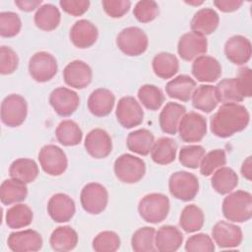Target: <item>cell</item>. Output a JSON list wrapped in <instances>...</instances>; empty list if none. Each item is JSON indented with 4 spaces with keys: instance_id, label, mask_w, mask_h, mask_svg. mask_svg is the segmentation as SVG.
<instances>
[{
    "instance_id": "obj_1",
    "label": "cell",
    "mask_w": 252,
    "mask_h": 252,
    "mask_svg": "<svg viewBox=\"0 0 252 252\" xmlns=\"http://www.w3.org/2000/svg\"><path fill=\"white\" fill-rule=\"evenodd\" d=\"M250 114L240 103H222L210 119L211 132L219 138H228L243 131L249 124Z\"/></svg>"
},
{
    "instance_id": "obj_2",
    "label": "cell",
    "mask_w": 252,
    "mask_h": 252,
    "mask_svg": "<svg viewBox=\"0 0 252 252\" xmlns=\"http://www.w3.org/2000/svg\"><path fill=\"white\" fill-rule=\"evenodd\" d=\"M223 217L232 222H244L252 217V195L244 190H236L226 194L222 201Z\"/></svg>"
},
{
    "instance_id": "obj_3",
    "label": "cell",
    "mask_w": 252,
    "mask_h": 252,
    "mask_svg": "<svg viewBox=\"0 0 252 252\" xmlns=\"http://www.w3.org/2000/svg\"><path fill=\"white\" fill-rule=\"evenodd\" d=\"M170 209L169 199L161 193H150L139 202L140 217L149 223H158L166 219Z\"/></svg>"
},
{
    "instance_id": "obj_4",
    "label": "cell",
    "mask_w": 252,
    "mask_h": 252,
    "mask_svg": "<svg viewBox=\"0 0 252 252\" xmlns=\"http://www.w3.org/2000/svg\"><path fill=\"white\" fill-rule=\"evenodd\" d=\"M114 174L123 183L133 184L139 182L146 173L145 161L133 155L123 154L114 161Z\"/></svg>"
},
{
    "instance_id": "obj_5",
    "label": "cell",
    "mask_w": 252,
    "mask_h": 252,
    "mask_svg": "<svg viewBox=\"0 0 252 252\" xmlns=\"http://www.w3.org/2000/svg\"><path fill=\"white\" fill-rule=\"evenodd\" d=\"M168 190L175 199L189 202L198 194L199 180L191 172L175 171L169 176Z\"/></svg>"
},
{
    "instance_id": "obj_6",
    "label": "cell",
    "mask_w": 252,
    "mask_h": 252,
    "mask_svg": "<svg viewBox=\"0 0 252 252\" xmlns=\"http://www.w3.org/2000/svg\"><path fill=\"white\" fill-rule=\"evenodd\" d=\"M116 44L125 55L139 56L148 49L149 38L142 29L138 27H128L118 33Z\"/></svg>"
},
{
    "instance_id": "obj_7",
    "label": "cell",
    "mask_w": 252,
    "mask_h": 252,
    "mask_svg": "<svg viewBox=\"0 0 252 252\" xmlns=\"http://www.w3.org/2000/svg\"><path fill=\"white\" fill-rule=\"evenodd\" d=\"M1 121L8 127L22 125L28 115V103L24 96L11 94L5 96L1 102Z\"/></svg>"
},
{
    "instance_id": "obj_8",
    "label": "cell",
    "mask_w": 252,
    "mask_h": 252,
    "mask_svg": "<svg viewBox=\"0 0 252 252\" xmlns=\"http://www.w3.org/2000/svg\"><path fill=\"white\" fill-rule=\"evenodd\" d=\"M82 208L91 215H99L108 204L107 189L100 183L90 182L86 184L80 194Z\"/></svg>"
},
{
    "instance_id": "obj_9",
    "label": "cell",
    "mask_w": 252,
    "mask_h": 252,
    "mask_svg": "<svg viewBox=\"0 0 252 252\" xmlns=\"http://www.w3.org/2000/svg\"><path fill=\"white\" fill-rule=\"evenodd\" d=\"M38 161L42 170L51 176L63 174L68 167V159L64 151L56 145L43 146L38 153Z\"/></svg>"
},
{
    "instance_id": "obj_10",
    "label": "cell",
    "mask_w": 252,
    "mask_h": 252,
    "mask_svg": "<svg viewBox=\"0 0 252 252\" xmlns=\"http://www.w3.org/2000/svg\"><path fill=\"white\" fill-rule=\"evenodd\" d=\"M29 73L38 83L50 81L58 71L55 57L46 51L35 52L29 60Z\"/></svg>"
},
{
    "instance_id": "obj_11",
    "label": "cell",
    "mask_w": 252,
    "mask_h": 252,
    "mask_svg": "<svg viewBox=\"0 0 252 252\" xmlns=\"http://www.w3.org/2000/svg\"><path fill=\"white\" fill-rule=\"evenodd\" d=\"M115 115L118 123L126 129L139 126L144 120V110L140 102L130 95L123 96L118 100Z\"/></svg>"
},
{
    "instance_id": "obj_12",
    "label": "cell",
    "mask_w": 252,
    "mask_h": 252,
    "mask_svg": "<svg viewBox=\"0 0 252 252\" xmlns=\"http://www.w3.org/2000/svg\"><path fill=\"white\" fill-rule=\"evenodd\" d=\"M177 132L186 143L200 142L207 134V120L200 113L186 112L180 120Z\"/></svg>"
},
{
    "instance_id": "obj_13",
    "label": "cell",
    "mask_w": 252,
    "mask_h": 252,
    "mask_svg": "<svg viewBox=\"0 0 252 252\" xmlns=\"http://www.w3.org/2000/svg\"><path fill=\"white\" fill-rule=\"evenodd\" d=\"M49 103L58 115L68 117L78 109L80 97L75 91L65 87H59L50 93Z\"/></svg>"
},
{
    "instance_id": "obj_14",
    "label": "cell",
    "mask_w": 252,
    "mask_h": 252,
    "mask_svg": "<svg viewBox=\"0 0 252 252\" xmlns=\"http://www.w3.org/2000/svg\"><path fill=\"white\" fill-rule=\"evenodd\" d=\"M208 50V40L206 36L189 32L184 33L178 40L177 52L181 59L185 61H192L199 56L205 55Z\"/></svg>"
},
{
    "instance_id": "obj_15",
    "label": "cell",
    "mask_w": 252,
    "mask_h": 252,
    "mask_svg": "<svg viewBox=\"0 0 252 252\" xmlns=\"http://www.w3.org/2000/svg\"><path fill=\"white\" fill-rule=\"evenodd\" d=\"M8 247L13 252H34L41 249L43 240L34 229H24L11 232L7 239Z\"/></svg>"
},
{
    "instance_id": "obj_16",
    "label": "cell",
    "mask_w": 252,
    "mask_h": 252,
    "mask_svg": "<svg viewBox=\"0 0 252 252\" xmlns=\"http://www.w3.org/2000/svg\"><path fill=\"white\" fill-rule=\"evenodd\" d=\"M212 236L220 248H235L241 244L243 239L241 228L225 220H220L213 226Z\"/></svg>"
},
{
    "instance_id": "obj_17",
    "label": "cell",
    "mask_w": 252,
    "mask_h": 252,
    "mask_svg": "<svg viewBox=\"0 0 252 252\" xmlns=\"http://www.w3.org/2000/svg\"><path fill=\"white\" fill-rule=\"evenodd\" d=\"M84 146L92 158H105L112 151V140L105 130L94 128L87 134Z\"/></svg>"
},
{
    "instance_id": "obj_18",
    "label": "cell",
    "mask_w": 252,
    "mask_h": 252,
    "mask_svg": "<svg viewBox=\"0 0 252 252\" xmlns=\"http://www.w3.org/2000/svg\"><path fill=\"white\" fill-rule=\"evenodd\" d=\"M63 79L67 86L74 89H85L93 79L92 68L82 60H74L63 70Z\"/></svg>"
},
{
    "instance_id": "obj_19",
    "label": "cell",
    "mask_w": 252,
    "mask_h": 252,
    "mask_svg": "<svg viewBox=\"0 0 252 252\" xmlns=\"http://www.w3.org/2000/svg\"><path fill=\"white\" fill-rule=\"evenodd\" d=\"M75 212V202L67 194L56 193L48 200L47 213L55 222L69 221L74 217Z\"/></svg>"
},
{
    "instance_id": "obj_20",
    "label": "cell",
    "mask_w": 252,
    "mask_h": 252,
    "mask_svg": "<svg viewBox=\"0 0 252 252\" xmlns=\"http://www.w3.org/2000/svg\"><path fill=\"white\" fill-rule=\"evenodd\" d=\"M69 37L76 47L80 49L89 48L95 43L98 37V30L91 21L82 19L72 26Z\"/></svg>"
},
{
    "instance_id": "obj_21",
    "label": "cell",
    "mask_w": 252,
    "mask_h": 252,
    "mask_svg": "<svg viewBox=\"0 0 252 252\" xmlns=\"http://www.w3.org/2000/svg\"><path fill=\"white\" fill-rule=\"evenodd\" d=\"M192 75L202 83H214L221 75V65L213 56L202 55L192 63Z\"/></svg>"
},
{
    "instance_id": "obj_22",
    "label": "cell",
    "mask_w": 252,
    "mask_h": 252,
    "mask_svg": "<svg viewBox=\"0 0 252 252\" xmlns=\"http://www.w3.org/2000/svg\"><path fill=\"white\" fill-rule=\"evenodd\" d=\"M251 42L243 35H232L224 43V54L235 65H244L247 63L251 58Z\"/></svg>"
},
{
    "instance_id": "obj_23",
    "label": "cell",
    "mask_w": 252,
    "mask_h": 252,
    "mask_svg": "<svg viewBox=\"0 0 252 252\" xmlns=\"http://www.w3.org/2000/svg\"><path fill=\"white\" fill-rule=\"evenodd\" d=\"M115 104V95L105 88H98L92 92L88 98V109L96 117L107 116Z\"/></svg>"
},
{
    "instance_id": "obj_24",
    "label": "cell",
    "mask_w": 252,
    "mask_h": 252,
    "mask_svg": "<svg viewBox=\"0 0 252 252\" xmlns=\"http://www.w3.org/2000/svg\"><path fill=\"white\" fill-rule=\"evenodd\" d=\"M186 113V107L180 103L169 101L161 109L158 117L160 129L163 133L175 135L181 118Z\"/></svg>"
},
{
    "instance_id": "obj_25",
    "label": "cell",
    "mask_w": 252,
    "mask_h": 252,
    "mask_svg": "<svg viewBox=\"0 0 252 252\" xmlns=\"http://www.w3.org/2000/svg\"><path fill=\"white\" fill-rule=\"evenodd\" d=\"M183 242V234L173 225H162L155 236L156 250L159 252H174L178 250Z\"/></svg>"
},
{
    "instance_id": "obj_26",
    "label": "cell",
    "mask_w": 252,
    "mask_h": 252,
    "mask_svg": "<svg viewBox=\"0 0 252 252\" xmlns=\"http://www.w3.org/2000/svg\"><path fill=\"white\" fill-rule=\"evenodd\" d=\"M196 82L190 76L182 74L171 79L165 86L166 94L180 101H189L196 89Z\"/></svg>"
},
{
    "instance_id": "obj_27",
    "label": "cell",
    "mask_w": 252,
    "mask_h": 252,
    "mask_svg": "<svg viewBox=\"0 0 252 252\" xmlns=\"http://www.w3.org/2000/svg\"><path fill=\"white\" fill-rule=\"evenodd\" d=\"M220 24L219 14L212 8H202L198 10L190 24L192 32H198L204 36L213 33Z\"/></svg>"
},
{
    "instance_id": "obj_28",
    "label": "cell",
    "mask_w": 252,
    "mask_h": 252,
    "mask_svg": "<svg viewBox=\"0 0 252 252\" xmlns=\"http://www.w3.org/2000/svg\"><path fill=\"white\" fill-rule=\"evenodd\" d=\"M78 239V233L73 227L63 225L56 227L52 231L49 237V244L55 251L66 252L73 250L77 246Z\"/></svg>"
},
{
    "instance_id": "obj_29",
    "label": "cell",
    "mask_w": 252,
    "mask_h": 252,
    "mask_svg": "<svg viewBox=\"0 0 252 252\" xmlns=\"http://www.w3.org/2000/svg\"><path fill=\"white\" fill-rule=\"evenodd\" d=\"M194 108L205 113H210L219 104L216 87L212 85H201L197 87L191 97Z\"/></svg>"
},
{
    "instance_id": "obj_30",
    "label": "cell",
    "mask_w": 252,
    "mask_h": 252,
    "mask_svg": "<svg viewBox=\"0 0 252 252\" xmlns=\"http://www.w3.org/2000/svg\"><path fill=\"white\" fill-rule=\"evenodd\" d=\"M177 153L176 142L169 137H161L155 141L151 150L152 159L160 165H166L174 161Z\"/></svg>"
},
{
    "instance_id": "obj_31",
    "label": "cell",
    "mask_w": 252,
    "mask_h": 252,
    "mask_svg": "<svg viewBox=\"0 0 252 252\" xmlns=\"http://www.w3.org/2000/svg\"><path fill=\"white\" fill-rule=\"evenodd\" d=\"M28 196L27 184L15 179L9 178L4 180L0 186V201L3 205L8 206L24 201Z\"/></svg>"
},
{
    "instance_id": "obj_32",
    "label": "cell",
    "mask_w": 252,
    "mask_h": 252,
    "mask_svg": "<svg viewBox=\"0 0 252 252\" xmlns=\"http://www.w3.org/2000/svg\"><path fill=\"white\" fill-rule=\"evenodd\" d=\"M38 165L32 158H21L15 159L9 167V175L26 184L33 182L38 175Z\"/></svg>"
},
{
    "instance_id": "obj_33",
    "label": "cell",
    "mask_w": 252,
    "mask_h": 252,
    "mask_svg": "<svg viewBox=\"0 0 252 252\" xmlns=\"http://www.w3.org/2000/svg\"><path fill=\"white\" fill-rule=\"evenodd\" d=\"M211 184L217 193L226 195L238 185V175L231 167L223 165L213 173Z\"/></svg>"
},
{
    "instance_id": "obj_34",
    "label": "cell",
    "mask_w": 252,
    "mask_h": 252,
    "mask_svg": "<svg viewBox=\"0 0 252 252\" xmlns=\"http://www.w3.org/2000/svg\"><path fill=\"white\" fill-rule=\"evenodd\" d=\"M154 143V134L145 128L130 132L126 140L128 150L140 156H148L151 153Z\"/></svg>"
},
{
    "instance_id": "obj_35",
    "label": "cell",
    "mask_w": 252,
    "mask_h": 252,
    "mask_svg": "<svg viewBox=\"0 0 252 252\" xmlns=\"http://www.w3.org/2000/svg\"><path fill=\"white\" fill-rule=\"evenodd\" d=\"M33 21L35 26L44 32H51L57 29L61 21L59 9L50 3L42 4L35 12Z\"/></svg>"
},
{
    "instance_id": "obj_36",
    "label": "cell",
    "mask_w": 252,
    "mask_h": 252,
    "mask_svg": "<svg viewBox=\"0 0 252 252\" xmlns=\"http://www.w3.org/2000/svg\"><path fill=\"white\" fill-rule=\"evenodd\" d=\"M154 73L160 79H170L179 70L178 58L170 52H159L152 61Z\"/></svg>"
},
{
    "instance_id": "obj_37",
    "label": "cell",
    "mask_w": 252,
    "mask_h": 252,
    "mask_svg": "<svg viewBox=\"0 0 252 252\" xmlns=\"http://www.w3.org/2000/svg\"><path fill=\"white\" fill-rule=\"evenodd\" d=\"M215 87L220 102L238 103L245 98L236 77L222 79Z\"/></svg>"
},
{
    "instance_id": "obj_38",
    "label": "cell",
    "mask_w": 252,
    "mask_h": 252,
    "mask_svg": "<svg viewBox=\"0 0 252 252\" xmlns=\"http://www.w3.org/2000/svg\"><path fill=\"white\" fill-rule=\"evenodd\" d=\"M57 141L66 147L77 146L82 142L83 132L77 122L71 119L61 121L55 130Z\"/></svg>"
},
{
    "instance_id": "obj_39",
    "label": "cell",
    "mask_w": 252,
    "mask_h": 252,
    "mask_svg": "<svg viewBox=\"0 0 252 252\" xmlns=\"http://www.w3.org/2000/svg\"><path fill=\"white\" fill-rule=\"evenodd\" d=\"M33 220L32 209L26 204H16L9 208L5 215V221L8 227L13 229L29 226Z\"/></svg>"
},
{
    "instance_id": "obj_40",
    "label": "cell",
    "mask_w": 252,
    "mask_h": 252,
    "mask_svg": "<svg viewBox=\"0 0 252 252\" xmlns=\"http://www.w3.org/2000/svg\"><path fill=\"white\" fill-rule=\"evenodd\" d=\"M204 222V213L198 206L191 204L183 208L179 217V225L185 232L192 233L200 230Z\"/></svg>"
},
{
    "instance_id": "obj_41",
    "label": "cell",
    "mask_w": 252,
    "mask_h": 252,
    "mask_svg": "<svg viewBox=\"0 0 252 252\" xmlns=\"http://www.w3.org/2000/svg\"><path fill=\"white\" fill-rule=\"evenodd\" d=\"M156 229L151 226L138 228L131 237V246L135 252H154Z\"/></svg>"
},
{
    "instance_id": "obj_42",
    "label": "cell",
    "mask_w": 252,
    "mask_h": 252,
    "mask_svg": "<svg viewBox=\"0 0 252 252\" xmlns=\"http://www.w3.org/2000/svg\"><path fill=\"white\" fill-rule=\"evenodd\" d=\"M138 98L147 109L155 111L159 109L162 105L164 101V94L158 87L146 84L138 90Z\"/></svg>"
},
{
    "instance_id": "obj_43",
    "label": "cell",
    "mask_w": 252,
    "mask_h": 252,
    "mask_svg": "<svg viewBox=\"0 0 252 252\" xmlns=\"http://www.w3.org/2000/svg\"><path fill=\"white\" fill-rule=\"evenodd\" d=\"M226 156L221 149H216L205 154L200 162V173L204 176L212 175L217 169L225 165Z\"/></svg>"
},
{
    "instance_id": "obj_44",
    "label": "cell",
    "mask_w": 252,
    "mask_h": 252,
    "mask_svg": "<svg viewBox=\"0 0 252 252\" xmlns=\"http://www.w3.org/2000/svg\"><path fill=\"white\" fill-rule=\"evenodd\" d=\"M120 244L119 235L110 230L101 231L93 239V249L96 252H114L119 249Z\"/></svg>"
},
{
    "instance_id": "obj_45",
    "label": "cell",
    "mask_w": 252,
    "mask_h": 252,
    "mask_svg": "<svg viewBox=\"0 0 252 252\" xmlns=\"http://www.w3.org/2000/svg\"><path fill=\"white\" fill-rule=\"evenodd\" d=\"M206 154L205 149L201 145H188L181 148L179 151V162L188 168L196 169Z\"/></svg>"
},
{
    "instance_id": "obj_46",
    "label": "cell",
    "mask_w": 252,
    "mask_h": 252,
    "mask_svg": "<svg viewBox=\"0 0 252 252\" xmlns=\"http://www.w3.org/2000/svg\"><path fill=\"white\" fill-rule=\"evenodd\" d=\"M22 21L17 13L8 11L0 13V34L3 37H14L21 32Z\"/></svg>"
},
{
    "instance_id": "obj_47",
    "label": "cell",
    "mask_w": 252,
    "mask_h": 252,
    "mask_svg": "<svg viewBox=\"0 0 252 252\" xmlns=\"http://www.w3.org/2000/svg\"><path fill=\"white\" fill-rule=\"evenodd\" d=\"M159 13L158 5L154 0H141L136 3L133 15L140 23H150L154 21Z\"/></svg>"
},
{
    "instance_id": "obj_48",
    "label": "cell",
    "mask_w": 252,
    "mask_h": 252,
    "mask_svg": "<svg viewBox=\"0 0 252 252\" xmlns=\"http://www.w3.org/2000/svg\"><path fill=\"white\" fill-rule=\"evenodd\" d=\"M185 250L188 252H213L215 243L207 233H197L186 240Z\"/></svg>"
},
{
    "instance_id": "obj_49",
    "label": "cell",
    "mask_w": 252,
    "mask_h": 252,
    "mask_svg": "<svg viewBox=\"0 0 252 252\" xmlns=\"http://www.w3.org/2000/svg\"><path fill=\"white\" fill-rule=\"evenodd\" d=\"M19 66L18 54L9 46L0 47V73L10 75L14 73Z\"/></svg>"
},
{
    "instance_id": "obj_50",
    "label": "cell",
    "mask_w": 252,
    "mask_h": 252,
    "mask_svg": "<svg viewBox=\"0 0 252 252\" xmlns=\"http://www.w3.org/2000/svg\"><path fill=\"white\" fill-rule=\"evenodd\" d=\"M102 9L110 18H122L131 8L129 0H102Z\"/></svg>"
},
{
    "instance_id": "obj_51",
    "label": "cell",
    "mask_w": 252,
    "mask_h": 252,
    "mask_svg": "<svg viewBox=\"0 0 252 252\" xmlns=\"http://www.w3.org/2000/svg\"><path fill=\"white\" fill-rule=\"evenodd\" d=\"M59 5L65 13L79 17L89 10L91 2L89 0H61L59 1Z\"/></svg>"
},
{
    "instance_id": "obj_52",
    "label": "cell",
    "mask_w": 252,
    "mask_h": 252,
    "mask_svg": "<svg viewBox=\"0 0 252 252\" xmlns=\"http://www.w3.org/2000/svg\"><path fill=\"white\" fill-rule=\"evenodd\" d=\"M237 80L243 92L244 97H250L252 95V71L249 67H241L238 69Z\"/></svg>"
},
{
    "instance_id": "obj_53",
    "label": "cell",
    "mask_w": 252,
    "mask_h": 252,
    "mask_svg": "<svg viewBox=\"0 0 252 252\" xmlns=\"http://www.w3.org/2000/svg\"><path fill=\"white\" fill-rule=\"evenodd\" d=\"M243 4L240 0H215L214 5L223 13H231L238 10Z\"/></svg>"
},
{
    "instance_id": "obj_54",
    "label": "cell",
    "mask_w": 252,
    "mask_h": 252,
    "mask_svg": "<svg viewBox=\"0 0 252 252\" xmlns=\"http://www.w3.org/2000/svg\"><path fill=\"white\" fill-rule=\"evenodd\" d=\"M15 5L24 12H32L33 10H37L41 5V0H16Z\"/></svg>"
},
{
    "instance_id": "obj_55",
    "label": "cell",
    "mask_w": 252,
    "mask_h": 252,
    "mask_svg": "<svg viewBox=\"0 0 252 252\" xmlns=\"http://www.w3.org/2000/svg\"><path fill=\"white\" fill-rule=\"evenodd\" d=\"M241 175L246 178L248 181H251L252 179V158L251 157H247L246 159L243 161L241 168H240Z\"/></svg>"
},
{
    "instance_id": "obj_56",
    "label": "cell",
    "mask_w": 252,
    "mask_h": 252,
    "mask_svg": "<svg viewBox=\"0 0 252 252\" xmlns=\"http://www.w3.org/2000/svg\"><path fill=\"white\" fill-rule=\"evenodd\" d=\"M186 4H189V5H193V6H200L204 3V1H185Z\"/></svg>"
}]
</instances>
